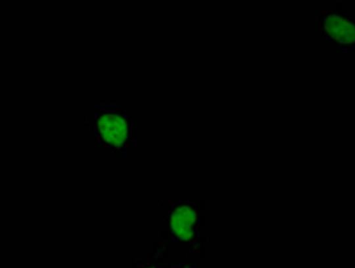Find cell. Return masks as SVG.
<instances>
[{
    "mask_svg": "<svg viewBox=\"0 0 355 268\" xmlns=\"http://www.w3.org/2000/svg\"><path fill=\"white\" fill-rule=\"evenodd\" d=\"M172 268H196V267H192L191 265H189L180 264V265L173 266Z\"/></svg>",
    "mask_w": 355,
    "mask_h": 268,
    "instance_id": "obj_4",
    "label": "cell"
},
{
    "mask_svg": "<svg viewBox=\"0 0 355 268\" xmlns=\"http://www.w3.org/2000/svg\"><path fill=\"white\" fill-rule=\"evenodd\" d=\"M97 126L101 137L108 144L119 146L124 143L128 129L126 122L122 117L104 115L99 118Z\"/></svg>",
    "mask_w": 355,
    "mask_h": 268,
    "instance_id": "obj_2",
    "label": "cell"
},
{
    "mask_svg": "<svg viewBox=\"0 0 355 268\" xmlns=\"http://www.w3.org/2000/svg\"><path fill=\"white\" fill-rule=\"evenodd\" d=\"M328 33L342 44L355 43V24L337 15L329 17L326 21Z\"/></svg>",
    "mask_w": 355,
    "mask_h": 268,
    "instance_id": "obj_3",
    "label": "cell"
},
{
    "mask_svg": "<svg viewBox=\"0 0 355 268\" xmlns=\"http://www.w3.org/2000/svg\"><path fill=\"white\" fill-rule=\"evenodd\" d=\"M198 211L190 201L172 204L169 225L172 237L176 241L191 242L198 239Z\"/></svg>",
    "mask_w": 355,
    "mask_h": 268,
    "instance_id": "obj_1",
    "label": "cell"
}]
</instances>
